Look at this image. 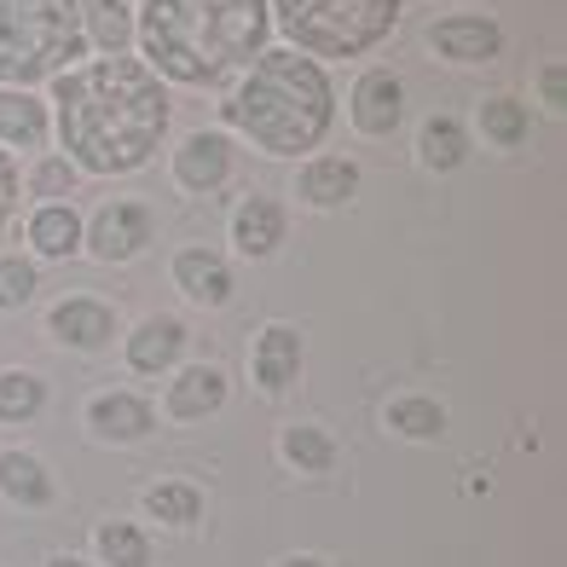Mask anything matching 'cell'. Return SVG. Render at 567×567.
<instances>
[{"instance_id": "cell-1", "label": "cell", "mask_w": 567, "mask_h": 567, "mask_svg": "<svg viewBox=\"0 0 567 567\" xmlns=\"http://www.w3.org/2000/svg\"><path fill=\"white\" fill-rule=\"evenodd\" d=\"M53 134L75 174H134L163 151L174 99L134 53L53 75Z\"/></svg>"}, {"instance_id": "cell-2", "label": "cell", "mask_w": 567, "mask_h": 567, "mask_svg": "<svg viewBox=\"0 0 567 567\" xmlns=\"http://www.w3.org/2000/svg\"><path fill=\"white\" fill-rule=\"evenodd\" d=\"M267 0H140V64L174 87H226L267 53Z\"/></svg>"}, {"instance_id": "cell-3", "label": "cell", "mask_w": 567, "mask_h": 567, "mask_svg": "<svg viewBox=\"0 0 567 567\" xmlns=\"http://www.w3.org/2000/svg\"><path fill=\"white\" fill-rule=\"evenodd\" d=\"M226 127L261 151V157H301V151H319L330 122H337V87L319 59H301L296 47H267L255 59L238 87L226 93L220 105Z\"/></svg>"}, {"instance_id": "cell-4", "label": "cell", "mask_w": 567, "mask_h": 567, "mask_svg": "<svg viewBox=\"0 0 567 567\" xmlns=\"http://www.w3.org/2000/svg\"><path fill=\"white\" fill-rule=\"evenodd\" d=\"M82 59V0H0V87L53 82Z\"/></svg>"}, {"instance_id": "cell-5", "label": "cell", "mask_w": 567, "mask_h": 567, "mask_svg": "<svg viewBox=\"0 0 567 567\" xmlns=\"http://www.w3.org/2000/svg\"><path fill=\"white\" fill-rule=\"evenodd\" d=\"M272 23L301 59H365L400 23V0H267Z\"/></svg>"}, {"instance_id": "cell-6", "label": "cell", "mask_w": 567, "mask_h": 567, "mask_svg": "<svg viewBox=\"0 0 567 567\" xmlns=\"http://www.w3.org/2000/svg\"><path fill=\"white\" fill-rule=\"evenodd\" d=\"M151 244H157V215H151V203H140V197H111L82 220V249L105 267L134 261Z\"/></svg>"}, {"instance_id": "cell-7", "label": "cell", "mask_w": 567, "mask_h": 567, "mask_svg": "<svg viewBox=\"0 0 567 567\" xmlns=\"http://www.w3.org/2000/svg\"><path fill=\"white\" fill-rule=\"evenodd\" d=\"M168 174H174V186L186 197H215L220 186H231V174H238L231 134H220V127H197V134H186L174 145V157H168Z\"/></svg>"}, {"instance_id": "cell-8", "label": "cell", "mask_w": 567, "mask_h": 567, "mask_svg": "<svg viewBox=\"0 0 567 567\" xmlns=\"http://www.w3.org/2000/svg\"><path fill=\"white\" fill-rule=\"evenodd\" d=\"M47 337L75 353H105L116 342V307L105 296H64L47 307Z\"/></svg>"}, {"instance_id": "cell-9", "label": "cell", "mask_w": 567, "mask_h": 567, "mask_svg": "<svg viewBox=\"0 0 567 567\" xmlns=\"http://www.w3.org/2000/svg\"><path fill=\"white\" fill-rule=\"evenodd\" d=\"M348 122L359 127L365 140H394L400 122H405V82L394 70H365L348 93Z\"/></svg>"}, {"instance_id": "cell-10", "label": "cell", "mask_w": 567, "mask_h": 567, "mask_svg": "<svg viewBox=\"0 0 567 567\" xmlns=\"http://www.w3.org/2000/svg\"><path fill=\"white\" fill-rule=\"evenodd\" d=\"M429 53L446 64H493L504 53V30L481 12H452L429 23Z\"/></svg>"}, {"instance_id": "cell-11", "label": "cell", "mask_w": 567, "mask_h": 567, "mask_svg": "<svg viewBox=\"0 0 567 567\" xmlns=\"http://www.w3.org/2000/svg\"><path fill=\"white\" fill-rule=\"evenodd\" d=\"M87 429H93V441H105V446H134L157 429V405L134 389H105V394L87 400Z\"/></svg>"}, {"instance_id": "cell-12", "label": "cell", "mask_w": 567, "mask_h": 567, "mask_svg": "<svg viewBox=\"0 0 567 567\" xmlns=\"http://www.w3.org/2000/svg\"><path fill=\"white\" fill-rule=\"evenodd\" d=\"M168 278H174V290L197 301V307H226L231 301V261L220 249L209 244H186V249H174V261H168Z\"/></svg>"}, {"instance_id": "cell-13", "label": "cell", "mask_w": 567, "mask_h": 567, "mask_svg": "<svg viewBox=\"0 0 567 567\" xmlns=\"http://www.w3.org/2000/svg\"><path fill=\"white\" fill-rule=\"evenodd\" d=\"M186 324H179L174 313H145L134 330L122 337V359H127V371H140V377H163L179 365V353H186Z\"/></svg>"}, {"instance_id": "cell-14", "label": "cell", "mask_w": 567, "mask_h": 567, "mask_svg": "<svg viewBox=\"0 0 567 567\" xmlns=\"http://www.w3.org/2000/svg\"><path fill=\"white\" fill-rule=\"evenodd\" d=\"M284 238H290V209H284L278 197L249 192L238 209H231V249H238L244 261H267V255H278Z\"/></svg>"}, {"instance_id": "cell-15", "label": "cell", "mask_w": 567, "mask_h": 567, "mask_svg": "<svg viewBox=\"0 0 567 567\" xmlns=\"http://www.w3.org/2000/svg\"><path fill=\"white\" fill-rule=\"evenodd\" d=\"M301 359H307L301 330H296V324H267L261 337H255V348H249L255 389H261V394H284V389L301 377Z\"/></svg>"}, {"instance_id": "cell-16", "label": "cell", "mask_w": 567, "mask_h": 567, "mask_svg": "<svg viewBox=\"0 0 567 567\" xmlns=\"http://www.w3.org/2000/svg\"><path fill=\"white\" fill-rule=\"evenodd\" d=\"M53 111L30 87H0V151H47Z\"/></svg>"}, {"instance_id": "cell-17", "label": "cell", "mask_w": 567, "mask_h": 567, "mask_svg": "<svg viewBox=\"0 0 567 567\" xmlns=\"http://www.w3.org/2000/svg\"><path fill=\"white\" fill-rule=\"evenodd\" d=\"M226 394H231V382H226L220 365H186V371H174L163 405H168L174 423H203L226 405Z\"/></svg>"}, {"instance_id": "cell-18", "label": "cell", "mask_w": 567, "mask_h": 567, "mask_svg": "<svg viewBox=\"0 0 567 567\" xmlns=\"http://www.w3.org/2000/svg\"><path fill=\"white\" fill-rule=\"evenodd\" d=\"M353 192H359V163L337 157V151L307 157L296 174V197L307 209H342V203H353Z\"/></svg>"}, {"instance_id": "cell-19", "label": "cell", "mask_w": 567, "mask_h": 567, "mask_svg": "<svg viewBox=\"0 0 567 567\" xmlns=\"http://www.w3.org/2000/svg\"><path fill=\"white\" fill-rule=\"evenodd\" d=\"M23 231H30V249L41 261H70V255H82V215H75V203H35Z\"/></svg>"}, {"instance_id": "cell-20", "label": "cell", "mask_w": 567, "mask_h": 567, "mask_svg": "<svg viewBox=\"0 0 567 567\" xmlns=\"http://www.w3.org/2000/svg\"><path fill=\"white\" fill-rule=\"evenodd\" d=\"M82 41L99 59L127 53L134 47V7L127 0H82Z\"/></svg>"}, {"instance_id": "cell-21", "label": "cell", "mask_w": 567, "mask_h": 567, "mask_svg": "<svg viewBox=\"0 0 567 567\" xmlns=\"http://www.w3.org/2000/svg\"><path fill=\"white\" fill-rule=\"evenodd\" d=\"M0 493L18 509H47L59 498V486H53V475H47V463L35 452H0Z\"/></svg>"}, {"instance_id": "cell-22", "label": "cell", "mask_w": 567, "mask_h": 567, "mask_svg": "<svg viewBox=\"0 0 567 567\" xmlns=\"http://www.w3.org/2000/svg\"><path fill=\"white\" fill-rule=\"evenodd\" d=\"M463 157H470V127L457 116H429L417 127V163L429 174H452V168H463Z\"/></svg>"}, {"instance_id": "cell-23", "label": "cell", "mask_w": 567, "mask_h": 567, "mask_svg": "<svg viewBox=\"0 0 567 567\" xmlns=\"http://www.w3.org/2000/svg\"><path fill=\"white\" fill-rule=\"evenodd\" d=\"M475 122H481L486 145H498V151H522V145H527V134H533V111L522 105V99H509V93L481 99Z\"/></svg>"}, {"instance_id": "cell-24", "label": "cell", "mask_w": 567, "mask_h": 567, "mask_svg": "<svg viewBox=\"0 0 567 567\" xmlns=\"http://www.w3.org/2000/svg\"><path fill=\"white\" fill-rule=\"evenodd\" d=\"M278 452H284V463L290 470H301V475H324L330 463H337V441L319 429V423H290L278 434Z\"/></svg>"}, {"instance_id": "cell-25", "label": "cell", "mask_w": 567, "mask_h": 567, "mask_svg": "<svg viewBox=\"0 0 567 567\" xmlns=\"http://www.w3.org/2000/svg\"><path fill=\"white\" fill-rule=\"evenodd\" d=\"M389 429L405 434V441H434V434H446V405L429 394H400L389 405Z\"/></svg>"}, {"instance_id": "cell-26", "label": "cell", "mask_w": 567, "mask_h": 567, "mask_svg": "<svg viewBox=\"0 0 567 567\" xmlns=\"http://www.w3.org/2000/svg\"><path fill=\"white\" fill-rule=\"evenodd\" d=\"M145 515H151V522H168V527H192L203 515V493L192 481H157L145 493Z\"/></svg>"}, {"instance_id": "cell-27", "label": "cell", "mask_w": 567, "mask_h": 567, "mask_svg": "<svg viewBox=\"0 0 567 567\" xmlns=\"http://www.w3.org/2000/svg\"><path fill=\"white\" fill-rule=\"evenodd\" d=\"M47 405V382L35 371H0V423H30Z\"/></svg>"}, {"instance_id": "cell-28", "label": "cell", "mask_w": 567, "mask_h": 567, "mask_svg": "<svg viewBox=\"0 0 567 567\" xmlns=\"http://www.w3.org/2000/svg\"><path fill=\"white\" fill-rule=\"evenodd\" d=\"M75 179H82V174L70 168L64 151H41V157L30 163V179H23V186H30V197H41V203H70Z\"/></svg>"}, {"instance_id": "cell-29", "label": "cell", "mask_w": 567, "mask_h": 567, "mask_svg": "<svg viewBox=\"0 0 567 567\" xmlns=\"http://www.w3.org/2000/svg\"><path fill=\"white\" fill-rule=\"evenodd\" d=\"M93 545H99V556H105L111 567H151V538L134 522H105Z\"/></svg>"}, {"instance_id": "cell-30", "label": "cell", "mask_w": 567, "mask_h": 567, "mask_svg": "<svg viewBox=\"0 0 567 567\" xmlns=\"http://www.w3.org/2000/svg\"><path fill=\"white\" fill-rule=\"evenodd\" d=\"M41 290V267L23 261V255H0V313H18L30 307Z\"/></svg>"}, {"instance_id": "cell-31", "label": "cell", "mask_w": 567, "mask_h": 567, "mask_svg": "<svg viewBox=\"0 0 567 567\" xmlns=\"http://www.w3.org/2000/svg\"><path fill=\"white\" fill-rule=\"evenodd\" d=\"M533 93H538V105H545V111H561V105H567V70H561V59L538 64V75H533Z\"/></svg>"}, {"instance_id": "cell-32", "label": "cell", "mask_w": 567, "mask_h": 567, "mask_svg": "<svg viewBox=\"0 0 567 567\" xmlns=\"http://www.w3.org/2000/svg\"><path fill=\"white\" fill-rule=\"evenodd\" d=\"M18 197H23V179H18V163L12 151H0V226L18 215Z\"/></svg>"}, {"instance_id": "cell-33", "label": "cell", "mask_w": 567, "mask_h": 567, "mask_svg": "<svg viewBox=\"0 0 567 567\" xmlns=\"http://www.w3.org/2000/svg\"><path fill=\"white\" fill-rule=\"evenodd\" d=\"M278 567H324V561H319V556H284Z\"/></svg>"}, {"instance_id": "cell-34", "label": "cell", "mask_w": 567, "mask_h": 567, "mask_svg": "<svg viewBox=\"0 0 567 567\" xmlns=\"http://www.w3.org/2000/svg\"><path fill=\"white\" fill-rule=\"evenodd\" d=\"M47 567H93V561H82V556H53Z\"/></svg>"}]
</instances>
